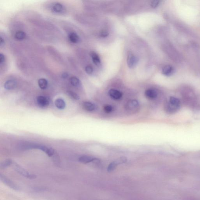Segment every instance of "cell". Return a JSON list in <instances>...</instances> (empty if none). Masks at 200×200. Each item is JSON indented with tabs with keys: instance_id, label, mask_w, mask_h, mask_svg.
<instances>
[{
	"instance_id": "cell-11",
	"label": "cell",
	"mask_w": 200,
	"mask_h": 200,
	"mask_svg": "<svg viewBox=\"0 0 200 200\" xmlns=\"http://www.w3.org/2000/svg\"><path fill=\"white\" fill-rule=\"evenodd\" d=\"M139 103L137 101L133 100L130 101L126 104V108L130 110H134L138 107Z\"/></svg>"
},
{
	"instance_id": "cell-2",
	"label": "cell",
	"mask_w": 200,
	"mask_h": 200,
	"mask_svg": "<svg viewBox=\"0 0 200 200\" xmlns=\"http://www.w3.org/2000/svg\"><path fill=\"white\" fill-rule=\"evenodd\" d=\"M29 148L30 149H37L41 150L50 157L53 156L55 154V150L54 149L45 145L34 144L30 145Z\"/></svg>"
},
{
	"instance_id": "cell-1",
	"label": "cell",
	"mask_w": 200,
	"mask_h": 200,
	"mask_svg": "<svg viewBox=\"0 0 200 200\" xmlns=\"http://www.w3.org/2000/svg\"><path fill=\"white\" fill-rule=\"evenodd\" d=\"M14 169L19 174L23 176L25 178H28V179H33L36 178V176L35 175L29 173L28 171L25 170L21 166L18 165L16 163L13 162L12 165Z\"/></svg>"
},
{
	"instance_id": "cell-10",
	"label": "cell",
	"mask_w": 200,
	"mask_h": 200,
	"mask_svg": "<svg viewBox=\"0 0 200 200\" xmlns=\"http://www.w3.org/2000/svg\"><path fill=\"white\" fill-rule=\"evenodd\" d=\"M157 92L155 90L149 89L147 90L145 92V95L147 98L150 99H156L157 96Z\"/></svg>"
},
{
	"instance_id": "cell-20",
	"label": "cell",
	"mask_w": 200,
	"mask_h": 200,
	"mask_svg": "<svg viewBox=\"0 0 200 200\" xmlns=\"http://www.w3.org/2000/svg\"><path fill=\"white\" fill-rule=\"evenodd\" d=\"M13 163V162L10 159H6L1 163L0 165V168L1 169H4L12 165Z\"/></svg>"
},
{
	"instance_id": "cell-18",
	"label": "cell",
	"mask_w": 200,
	"mask_h": 200,
	"mask_svg": "<svg viewBox=\"0 0 200 200\" xmlns=\"http://www.w3.org/2000/svg\"><path fill=\"white\" fill-rule=\"evenodd\" d=\"M52 10L53 12L56 13H61L64 10V6L60 3H56L53 6Z\"/></svg>"
},
{
	"instance_id": "cell-6",
	"label": "cell",
	"mask_w": 200,
	"mask_h": 200,
	"mask_svg": "<svg viewBox=\"0 0 200 200\" xmlns=\"http://www.w3.org/2000/svg\"><path fill=\"white\" fill-rule=\"evenodd\" d=\"M138 62V59L131 53L129 54L127 59L128 66L130 68H133L136 65Z\"/></svg>"
},
{
	"instance_id": "cell-26",
	"label": "cell",
	"mask_w": 200,
	"mask_h": 200,
	"mask_svg": "<svg viewBox=\"0 0 200 200\" xmlns=\"http://www.w3.org/2000/svg\"><path fill=\"white\" fill-rule=\"evenodd\" d=\"M5 61V56L4 54H0V65H2Z\"/></svg>"
},
{
	"instance_id": "cell-4",
	"label": "cell",
	"mask_w": 200,
	"mask_h": 200,
	"mask_svg": "<svg viewBox=\"0 0 200 200\" xmlns=\"http://www.w3.org/2000/svg\"><path fill=\"white\" fill-rule=\"evenodd\" d=\"M0 179H1V181L3 183L5 184L6 185L8 186L10 188H11V189L16 191L20 190L19 187L15 183H14L10 179H9L8 178H7L4 175L2 174L1 173L0 174Z\"/></svg>"
},
{
	"instance_id": "cell-23",
	"label": "cell",
	"mask_w": 200,
	"mask_h": 200,
	"mask_svg": "<svg viewBox=\"0 0 200 200\" xmlns=\"http://www.w3.org/2000/svg\"><path fill=\"white\" fill-rule=\"evenodd\" d=\"M67 93L68 95L73 99L78 100L80 99V97H79V95L74 92L69 91L67 92Z\"/></svg>"
},
{
	"instance_id": "cell-16",
	"label": "cell",
	"mask_w": 200,
	"mask_h": 200,
	"mask_svg": "<svg viewBox=\"0 0 200 200\" xmlns=\"http://www.w3.org/2000/svg\"><path fill=\"white\" fill-rule=\"evenodd\" d=\"M55 105L57 108L61 110H64L66 106L65 101L61 98L57 99L55 101Z\"/></svg>"
},
{
	"instance_id": "cell-15",
	"label": "cell",
	"mask_w": 200,
	"mask_h": 200,
	"mask_svg": "<svg viewBox=\"0 0 200 200\" xmlns=\"http://www.w3.org/2000/svg\"><path fill=\"white\" fill-rule=\"evenodd\" d=\"M169 102L171 106L173 107L175 109L179 108L181 104L180 100L173 97H170Z\"/></svg>"
},
{
	"instance_id": "cell-28",
	"label": "cell",
	"mask_w": 200,
	"mask_h": 200,
	"mask_svg": "<svg viewBox=\"0 0 200 200\" xmlns=\"http://www.w3.org/2000/svg\"><path fill=\"white\" fill-rule=\"evenodd\" d=\"M100 36L101 37H107L109 35V33H108L107 31H102L101 32V33H100Z\"/></svg>"
},
{
	"instance_id": "cell-14",
	"label": "cell",
	"mask_w": 200,
	"mask_h": 200,
	"mask_svg": "<svg viewBox=\"0 0 200 200\" xmlns=\"http://www.w3.org/2000/svg\"><path fill=\"white\" fill-rule=\"evenodd\" d=\"M17 85L16 81L12 80H9L7 81L4 83V87L7 90H11L14 89Z\"/></svg>"
},
{
	"instance_id": "cell-29",
	"label": "cell",
	"mask_w": 200,
	"mask_h": 200,
	"mask_svg": "<svg viewBox=\"0 0 200 200\" xmlns=\"http://www.w3.org/2000/svg\"><path fill=\"white\" fill-rule=\"evenodd\" d=\"M5 44V41H4V38H3L1 36L0 37V46L1 47H4Z\"/></svg>"
},
{
	"instance_id": "cell-13",
	"label": "cell",
	"mask_w": 200,
	"mask_h": 200,
	"mask_svg": "<svg viewBox=\"0 0 200 200\" xmlns=\"http://www.w3.org/2000/svg\"><path fill=\"white\" fill-rule=\"evenodd\" d=\"M174 72V68L170 65H166L164 66L162 71L163 74L166 76L172 75Z\"/></svg>"
},
{
	"instance_id": "cell-27",
	"label": "cell",
	"mask_w": 200,
	"mask_h": 200,
	"mask_svg": "<svg viewBox=\"0 0 200 200\" xmlns=\"http://www.w3.org/2000/svg\"><path fill=\"white\" fill-rule=\"evenodd\" d=\"M159 1H153L151 3V6L152 7L154 8L157 7L158 6L159 4Z\"/></svg>"
},
{
	"instance_id": "cell-5",
	"label": "cell",
	"mask_w": 200,
	"mask_h": 200,
	"mask_svg": "<svg viewBox=\"0 0 200 200\" xmlns=\"http://www.w3.org/2000/svg\"><path fill=\"white\" fill-rule=\"evenodd\" d=\"M37 103L38 106L41 108L48 107L50 103L49 99L45 96H39L37 97Z\"/></svg>"
},
{
	"instance_id": "cell-30",
	"label": "cell",
	"mask_w": 200,
	"mask_h": 200,
	"mask_svg": "<svg viewBox=\"0 0 200 200\" xmlns=\"http://www.w3.org/2000/svg\"><path fill=\"white\" fill-rule=\"evenodd\" d=\"M69 74L67 72H64L62 75V78L63 79H66L68 77Z\"/></svg>"
},
{
	"instance_id": "cell-24",
	"label": "cell",
	"mask_w": 200,
	"mask_h": 200,
	"mask_svg": "<svg viewBox=\"0 0 200 200\" xmlns=\"http://www.w3.org/2000/svg\"><path fill=\"white\" fill-rule=\"evenodd\" d=\"M104 109L105 112L108 113L112 112L113 110V108L111 105H108L104 107Z\"/></svg>"
},
{
	"instance_id": "cell-9",
	"label": "cell",
	"mask_w": 200,
	"mask_h": 200,
	"mask_svg": "<svg viewBox=\"0 0 200 200\" xmlns=\"http://www.w3.org/2000/svg\"><path fill=\"white\" fill-rule=\"evenodd\" d=\"M97 160V159L95 157L88 156H82L79 157V162L84 164H88V163L95 161Z\"/></svg>"
},
{
	"instance_id": "cell-19",
	"label": "cell",
	"mask_w": 200,
	"mask_h": 200,
	"mask_svg": "<svg viewBox=\"0 0 200 200\" xmlns=\"http://www.w3.org/2000/svg\"><path fill=\"white\" fill-rule=\"evenodd\" d=\"M38 85L41 89L42 90L46 89L48 85V81L44 78H41L38 81Z\"/></svg>"
},
{
	"instance_id": "cell-3",
	"label": "cell",
	"mask_w": 200,
	"mask_h": 200,
	"mask_svg": "<svg viewBox=\"0 0 200 200\" xmlns=\"http://www.w3.org/2000/svg\"><path fill=\"white\" fill-rule=\"evenodd\" d=\"M127 162V159L125 157H122L118 158L115 161L110 163L107 169V171L108 172H112L116 169L117 166L120 164H124Z\"/></svg>"
},
{
	"instance_id": "cell-7",
	"label": "cell",
	"mask_w": 200,
	"mask_h": 200,
	"mask_svg": "<svg viewBox=\"0 0 200 200\" xmlns=\"http://www.w3.org/2000/svg\"><path fill=\"white\" fill-rule=\"evenodd\" d=\"M109 94L110 97L115 100H118L122 96L121 92L115 89H111L109 92Z\"/></svg>"
},
{
	"instance_id": "cell-17",
	"label": "cell",
	"mask_w": 200,
	"mask_h": 200,
	"mask_svg": "<svg viewBox=\"0 0 200 200\" xmlns=\"http://www.w3.org/2000/svg\"><path fill=\"white\" fill-rule=\"evenodd\" d=\"M90 55L94 64L97 66H99L101 65V62L100 57L97 54L94 52H92Z\"/></svg>"
},
{
	"instance_id": "cell-25",
	"label": "cell",
	"mask_w": 200,
	"mask_h": 200,
	"mask_svg": "<svg viewBox=\"0 0 200 200\" xmlns=\"http://www.w3.org/2000/svg\"><path fill=\"white\" fill-rule=\"evenodd\" d=\"M86 72H87L88 74L90 75L93 72V68L91 66H87L85 68Z\"/></svg>"
},
{
	"instance_id": "cell-8",
	"label": "cell",
	"mask_w": 200,
	"mask_h": 200,
	"mask_svg": "<svg viewBox=\"0 0 200 200\" xmlns=\"http://www.w3.org/2000/svg\"><path fill=\"white\" fill-rule=\"evenodd\" d=\"M83 106L84 109L86 111H90V112L95 111L97 108L96 105L94 103L90 102H84L83 104Z\"/></svg>"
},
{
	"instance_id": "cell-21",
	"label": "cell",
	"mask_w": 200,
	"mask_h": 200,
	"mask_svg": "<svg viewBox=\"0 0 200 200\" xmlns=\"http://www.w3.org/2000/svg\"><path fill=\"white\" fill-rule=\"evenodd\" d=\"M26 37V34L23 31H19L15 34V38L19 41H22Z\"/></svg>"
},
{
	"instance_id": "cell-22",
	"label": "cell",
	"mask_w": 200,
	"mask_h": 200,
	"mask_svg": "<svg viewBox=\"0 0 200 200\" xmlns=\"http://www.w3.org/2000/svg\"><path fill=\"white\" fill-rule=\"evenodd\" d=\"M70 82L72 86L75 87H79L80 85V80L76 77H72L70 79Z\"/></svg>"
},
{
	"instance_id": "cell-12",
	"label": "cell",
	"mask_w": 200,
	"mask_h": 200,
	"mask_svg": "<svg viewBox=\"0 0 200 200\" xmlns=\"http://www.w3.org/2000/svg\"><path fill=\"white\" fill-rule=\"evenodd\" d=\"M68 38L69 41L73 43H79L80 41V38L76 33L72 32L69 34Z\"/></svg>"
}]
</instances>
